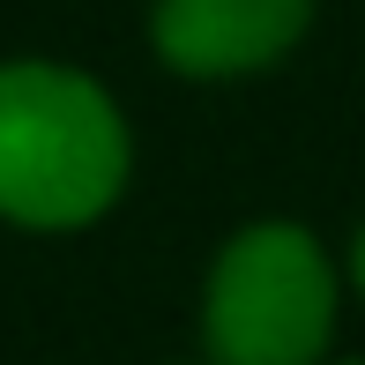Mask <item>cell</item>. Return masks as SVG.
Listing matches in <instances>:
<instances>
[{
	"label": "cell",
	"mask_w": 365,
	"mask_h": 365,
	"mask_svg": "<svg viewBox=\"0 0 365 365\" xmlns=\"http://www.w3.org/2000/svg\"><path fill=\"white\" fill-rule=\"evenodd\" d=\"M127 112L60 60H0V217L23 231H82L127 194Z\"/></svg>",
	"instance_id": "1"
},
{
	"label": "cell",
	"mask_w": 365,
	"mask_h": 365,
	"mask_svg": "<svg viewBox=\"0 0 365 365\" xmlns=\"http://www.w3.org/2000/svg\"><path fill=\"white\" fill-rule=\"evenodd\" d=\"M343 276H351V291L365 298V224L351 231V254H343Z\"/></svg>",
	"instance_id": "4"
},
{
	"label": "cell",
	"mask_w": 365,
	"mask_h": 365,
	"mask_svg": "<svg viewBox=\"0 0 365 365\" xmlns=\"http://www.w3.org/2000/svg\"><path fill=\"white\" fill-rule=\"evenodd\" d=\"M313 0H157L149 45L172 75L194 82H239L261 75L306 38Z\"/></svg>",
	"instance_id": "3"
},
{
	"label": "cell",
	"mask_w": 365,
	"mask_h": 365,
	"mask_svg": "<svg viewBox=\"0 0 365 365\" xmlns=\"http://www.w3.org/2000/svg\"><path fill=\"white\" fill-rule=\"evenodd\" d=\"M343 276L306 224H246L209 261V365H321L336 343Z\"/></svg>",
	"instance_id": "2"
}]
</instances>
